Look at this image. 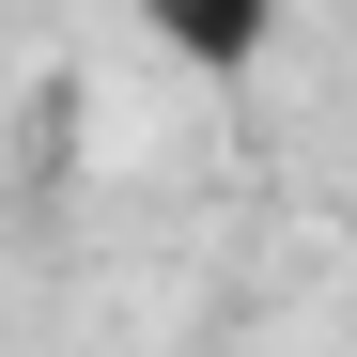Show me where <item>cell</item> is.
Wrapping results in <instances>:
<instances>
[{"mask_svg":"<svg viewBox=\"0 0 357 357\" xmlns=\"http://www.w3.org/2000/svg\"><path fill=\"white\" fill-rule=\"evenodd\" d=\"M125 16H140L187 78H249L264 47H280V0H125Z\"/></svg>","mask_w":357,"mask_h":357,"instance_id":"6da1fadb","label":"cell"}]
</instances>
